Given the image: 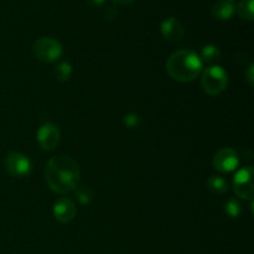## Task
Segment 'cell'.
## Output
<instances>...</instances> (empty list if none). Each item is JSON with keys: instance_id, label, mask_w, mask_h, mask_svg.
<instances>
[{"instance_id": "2", "label": "cell", "mask_w": 254, "mask_h": 254, "mask_svg": "<svg viewBox=\"0 0 254 254\" xmlns=\"http://www.w3.org/2000/svg\"><path fill=\"white\" fill-rule=\"evenodd\" d=\"M169 76L181 83L192 82L202 71L200 56L190 50H180L171 55L166 61Z\"/></svg>"}, {"instance_id": "5", "label": "cell", "mask_w": 254, "mask_h": 254, "mask_svg": "<svg viewBox=\"0 0 254 254\" xmlns=\"http://www.w3.org/2000/svg\"><path fill=\"white\" fill-rule=\"evenodd\" d=\"M253 168L252 166H246L241 169L235 176L233 180V191L236 195L245 200H253L254 188H253Z\"/></svg>"}, {"instance_id": "16", "label": "cell", "mask_w": 254, "mask_h": 254, "mask_svg": "<svg viewBox=\"0 0 254 254\" xmlns=\"http://www.w3.org/2000/svg\"><path fill=\"white\" fill-rule=\"evenodd\" d=\"M73 191L74 197L78 200L81 205H89L93 200V192L88 186H77Z\"/></svg>"}, {"instance_id": "7", "label": "cell", "mask_w": 254, "mask_h": 254, "mask_svg": "<svg viewBox=\"0 0 254 254\" xmlns=\"http://www.w3.org/2000/svg\"><path fill=\"white\" fill-rule=\"evenodd\" d=\"M212 165L220 173H232L240 165V158L233 149L223 148L213 155Z\"/></svg>"}, {"instance_id": "19", "label": "cell", "mask_w": 254, "mask_h": 254, "mask_svg": "<svg viewBox=\"0 0 254 254\" xmlns=\"http://www.w3.org/2000/svg\"><path fill=\"white\" fill-rule=\"evenodd\" d=\"M117 16H118V10H117V7L114 6L107 7L106 12H104V17H106L107 20H114Z\"/></svg>"}, {"instance_id": "17", "label": "cell", "mask_w": 254, "mask_h": 254, "mask_svg": "<svg viewBox=\"0 0 254 254\" xmlns=\"http://www.w3.org/2000/svg\"><path fill=\"white\" fill-rule=\"evenodd\" d=\"M225 212L230 218H237L241 215V212H242L240 202L236 198L227 200V202L225 203Z\"/></svg>"}, {"instance_id": "11", "label": "cell", "mask_w": 254, "mask_h": 254, "mask_svg": "<svg viewBox=\"0 0 254 254\" xmlns=\"http://www.w3.org/2000/svg\"><path fill=\"white\" fill-rule=\"evenodd\" d=\"M236 5L232 1L227 0H220L215 2L211 7V14L217 20H228L235 15Z\"/></svg>"}, {"instance_id": "12", "label": "cell", "mask_w": 254, "mask_h": 254, "mask_svg": "<svg viewBox=\"0 0 254 254\" xmlns=\"http://www.w3.org/2000/svg\"><path fill=\"white\" fill-rule=\"evenodd\" d=\"M207 188L211 192L216 193V195H222L228 191V184L221 176L213 175L207 180Z\"/></svg>"}, {"instance_id": "22", "label": "cell", "mask_w": 254, "mask_h": 254, "mask_svg": "<svg viewBox=\"0 0 254 254\" xmlns=\"http://www.w3.org/2000/svg\"><path fill=\"white\" fill-rule=\"evenodd\" d=\"M114 2H117V4H121V5H129L131 4V2H134L135 0H113Z\"/></svg>"}, {"instance_id": "18", "label": "cell", "mask_w": 254, "mask_h": 254, "mask_svg": "<svg viewBox=\"0 0 254 254\" xmlns=\"http://www.w3.org/2000/svg\"><path fill=\"white\" fill-rule=\"evenodd\" d=\"M124 124L128 127L129 129H134V128H138L139 126L141 124V118L135 113H129L124 117Z\"/></svg>"}, {"instance_id": "21", "label": "cell", "mask_w": 254, "mask_h": 254, "mask_svg": "<svg viewBox=\"0 0 254 254\" xmlns=\"http://www.w3.org/2000/svg\"><path fill=\"white\" fill-rule=\"evenodd\" d=\"M87 1H88L91 5H93V6H102L106 0H87Z\"/></svg>"}, {"instance_id": "14", "label": "cell", "mask_w": 254, "mask_h": 254, "mask_svg": "<svg viewBox=\"0 0 254 254\" xmlns=\"http://www.w3.org/2000/svg\"><path fill=\"white\" fill-rule=\"evenodd\" d=\"M220 57H221V52L220 50L217 49V46H215V45H207V46H205L202 49L200 60L201 62L212 64L220 61Z\"/></svg>"}, {"instance_id": "23", "label": "cell", "mask_w": 254, "mask_h": 254, "mask_svg": "<svg viewBox=\"0 0 254 254\" xmlns=\"http://www.w3.org/2000/svg\"><path fill=\"white\" fill-rule=\"evenodd\" d=\"M227 1H233V0H227Z\"/></svg>"}, {"instance_id": "3", "label": "cell", "mask_w": 254, "mask_h": 254, "mask_svg": "<svg viewBox=\"0 0 254 254\" xmlns=\"http://www.w3.org/2000/svg\"><path fill=\"white\" fill-rule=\"evenodd\" d=\"M228 84V77L222 67L210 66L202 72L201 77V86L203 91L210 96H218L222 93Z\"/></svg>"}, {"instance_id": "9", "label": "cell", "mask_w": 254, "mask_h": 254, "mask_svg": "<svg viewBox=\"0 0 254 254\" xmlns=\"http://www.w3.org/2000/svg\"><path fill=\"white\" fill-rule=\"evenodd\" d=\"M161 34L164 39L168 40L169 42H179L185 35V27L183 22L176 17H168L161 22Z\"/></svg>"}, {"instance_id": "10", "label": "cell", "mask_w": 254, "mask_h": 254, "mask_svg": "<svg viewBox=\"0 0 254 254\" xmlns=\"http://www.w3.org/2000/svg\"><path fill=\"white\" fill-rule=\"evenodd\" d=\"M77 208L69 198L62 197L54 203V216L62 223L71 222L76 217Z\"/></svg>"}, {"instance_id": "15", "label": "cell", "mask_w": 254, "mask_h": 254, "mask_svg": "<svg viewBox=\"0 0 254 254\" xmlns=\"http://www.w3.org/2000/svg\"><path fill=\"white\" fill-rule=\"evenodd\" d=\"M54 76L59 82L68 81L72 76V66L68 62H61L55 67Z\"/></svg>"}, {"instance_id": "13", "label": "cell", "mask_w": 254, "mask_h": 254, "mask_svg": "<svg viewBox=\"0 0 254 254\" xmlns=\"http://www.w3.org/2000/svg\"><path fill=\"white\" fill-rule=\"evenodd\" d=\"M253 0H241L236 6V12L238 16L247 21H252L254 19V11H253Z\"/></svg>"}, {"instance_id": "8", "label": "cell", "mask_w": 254, "mask_h": 254, "mask_svg": "<svg viewBox=\"0 0 254 254\" xmlns=\"http://www.w3.org/2000/svg\"><path fill=\"white\" fill-rule=\"evenodd\" d=\"M60 138H61V134H60L59 127L52 123L44 124L37 130L36 139L42 150H54L59 145Z\"/></svg>"}, {"instance_id": "6", "label": "cell", "mask_w": 254, "mask_h": 254, "mask_svg": "<svg viewBox=\"0 0 254 254\" xmlns=\"http://www.w3.org/2000/svg\"><path fill=\"white\" fill-rule=\"evenodd\" d=\"M5 168L14 178H25L30 174L32 166L31 161L26 155L12 151L7 154L5 159Z\"/></svg>"}, {"instance_id": "20", "label": "cell", "mask_w": 254, "mask_h": 254, "mask_svg": "<svg viewBox=\"0 0 254 254\" xmlns=\"http://www.w3.org/2000/svg\"><path fill=\"white\" fill-rule=\"evenodd\" d=\"M253 71H254V66L253 64H251L250 68H248V71L246 72V77H247V82L250 83V86H253V83H254Z\"/></svg>"}, {"instance_id": "4", "label": "cell", "mask_w": 254, "mask_h": 254, "mask_svg": "<svg viewBox=\"0 0 254 254\" xmlns=\"http://www.w3.org/2000/svg\"><path fill=\"white\" fill-rule=\"evenodd\" d=\"M35 56L42 62H55L62 55V46L52 37H40L32 46Z\"/></svg>"}, {"instance_id": "1", "label": "cell", "mask_w": 254, "mask_h": 254, "mask_svg": "<svg viewBox=\"0 0 254 254\" xmlns=\"http://www.w3.org/2000/svg\"><path fill=\"white\" fill-rule=\"evenodd\" d=\"M79 166L68 155H57L49 160L45 168V180L54 192L66 195L78 186Z\"/></svg>"}]
</instances>
